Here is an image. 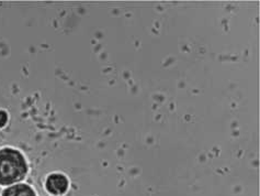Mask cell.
<instances>
[{"instance_id":"6da1fadb","label":"cell","mask_w":260,"mask_h":196,"mask_svg":"<svg viewBox=\"0 0 260 196\" xmlns=\"http://www.w3.org/2000/svg\"><path fill=\"white\" fill-rule=\"evenodd\" d=\"M28 173V161L21 151L11 147L0 149V186L21 183Z\"/></svg>"},{"instance_id":"7a4b0ae2","label":"cell","mask_w":260,"mask_h":196,"mask_svg":"<svg viewBox=\"0 0 260 196\" xmlns=\"http://www.w3.org/2000/svg\"><path fill=\"white\" fill-rule=\"evenodd\" d=\"M70 188V180L63 173H51L45 179V190L51 195H64Z\"/></svg>"},{"instance_id":"3957f363","label":"cell","mask_w":260,"mask_h":196,"mask_svg":"<svg viewBox=\"0 0 260 196\" xmlns=\"http://www.w3.org/2000/svg\"><path fill=\"white\" fill-rule=\"evenodd\" d=\"M2 196H38V194L29 184L18 183L5 188Z\"/></svg>"},{"instance_id":"277c9868","label":"cell","mask_w":260,"mask_h":196,"mask_svg":"<svg viewBox=\"0 0 260 196\" xmlns=\"http://www.w3.org/2000/svg\"><path fill=\"white\" fill-rule=\"evenodd\" d=\"M9 120V115L6 110L0 109V128H4Z\"/></svg>"}]
</instances>
